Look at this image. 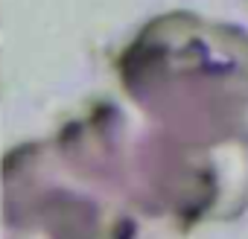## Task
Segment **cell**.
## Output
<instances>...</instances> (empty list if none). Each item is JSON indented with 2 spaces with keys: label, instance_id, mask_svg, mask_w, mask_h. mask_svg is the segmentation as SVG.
I'll list each match as a JSON object with an SVG mask.
<instances>
[]
</instances>
